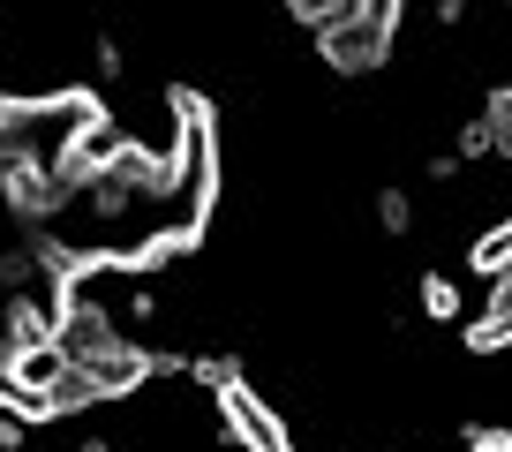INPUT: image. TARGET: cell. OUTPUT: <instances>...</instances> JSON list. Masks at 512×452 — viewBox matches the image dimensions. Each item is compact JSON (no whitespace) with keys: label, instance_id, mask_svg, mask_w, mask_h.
I'll return each instance as SVG.
<instances>
[{"label":"cell","instance_id":"cell-1","mask_svg":"<svg viewBox=\"0 0 512 452\" xmlns=\"http://www.w3.org/2000/svg\"><path fill=\"white\" fill-rule=\"evenodd\" d=\"M392 23H400V16L354 8L347 23L317 31V53H324V68H339V76H369V68H384V61H392Z\"/></svg>","mask_w":512,"mask_h":452},{"label":"cell","instance_id":"cell-2","mask_svg":"<svg viewBox=\"0 0 512 452\" xmlns=\"http://www.w3.org/2000/svg\"><path fill=\"white\" fill-rule=\"evenodd\" d=\"M219 415H226V437H234L241 452H279V445H287V430L272 422V407L256 400L241 377H226V385H219Z\"/></svg>","mask_w":512,"mask_h":452},{"label":"cell","instance_id":"cell-3","mask_svg":"<svg viewBox=\"0 0 512 452\" xmlns=\"http://www.w3.org/2000/svg\"><path fill=\"white\" fill-rule=\"evenodd\" d=\"M467 347H475V355H497V347H512V272L490 279V309L467 324Z\"/></svg>","mask_w":512,"mask_h":452},{"label":"cell","instance_id":"cell-4","mask_svg":"<svg viewBox=\"0 0 512 452\" xmlns=\"http://www.w3.org/2000/svg\"><path fill=\"white\" fill-rule=\"evenodd\" d=\"M467 264H475L482 279H497V272H512V219H497L490 234H475L467 242Z\"/></svg>","mask_w":512,"mask_h":452},{"label":"cell","instance_id":"cell-5","mask_svg":"<svg viewBox=\"0 0 512 452\" xmlns=\"http://www.w3.org/2000/svg\"><path fill=\"white\" fill-rule=\"evenodd\" d=\"M460 287H452V279L445 272H430V279H422V317H437V324H452V317H460Z\"/></svg>","mask_w":512,"mask_h":452},{"label":"cell","instance_id":"cell-6","mask_svg":"<svg viewBox=\"0 0 512 452\" xmlns=\"http://www.w3.org/2000/svg\"><path fill=\"white\" fill-rule=\"evenodd\" d=\"M482 121H490V151H505V159H512V91H497L490 106H482Z\"/></svg>","mask_w":512,"mask_h":452},{"label":"cell","instance_id":"cell-7","mask_svg":"<svg viewBox=\"0 0 512 452\" xmlns=\"http://www.w3.org/2000/svg\"><path fill=\"white\" fill-rule=\"evenodd\" d=\"M377 226H384V234H407V226H415V204H407L400 189H384L377 196Z\"/></svg>","mask_w":512,"mask_h":452},{"label":"cell","instance_id":"cell-8","mask_svg":"<svg viewBox=\"0 0 512 452\" xmlns=\"http://www.w3.org/2000/svg\"><path fill=\"white\" fill-rule=\"evenodd\" d=\"M91 76H98V83H121V76H128L121 38H98V46H91Z\"/></svg>","mask_w":512,"mask_h":452},{"label":"cell","instance_id":"cell-9","mask_svg":"<svg viewBox=\"0 0 512 452\" xmlns=\"http://www.w3.org/2000/svg\"><path fill=\"white\" fill-rule=\"evenodd\" d=\"M23 430H31L23 407H0V452H23Z\"/></svg>","mask_w":512,"mask_h":452},{"label":"cell","instance_id":"cell-10","mask_svg":"<svg viewBox=\"0 0 512 452\" xmlns=\"http://www.w3.org/2000/svg\"><path fill=\"white\" fill-rule=\"evenodd\" d=\"M467 8H475V0H430V16H437V23H460Z\"/></svg>","mask_w":512,"mask_h":452},{"label":"cell","instance_id":"cell-11","mask_svg":"<svg viewBox=\"0 0 512 452\" xmlns=\"http://www.w3.org/2000/svg\"><path fill=\"white\" fill-rule=\"evenodd\" d=\"M475 452H512V437H497V430H490V437H475Z\"/></svg>","mask_w":512,"mask_h":452},{"label":"cell","instance_id":"cell-12","mask_svg":"<svg viewBox=\"0 0 512 452\" xmlns=\"http://www.w3.org/2000/svg\"><path fill=\"white\" fill-rule=\"evenodd\" d=\"M83 452H113V445H83Z\"/></svg>","mask_w":512,"mask_h":452}]
</instances>
